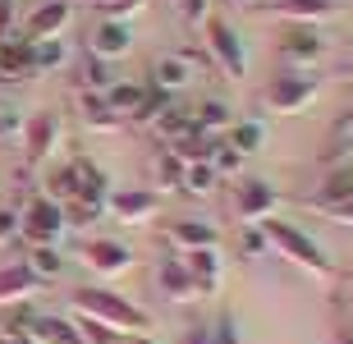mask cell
I'll return each mask as SVG.
<instances>
[{"label":"cell","instance_id":"obj_32","mask_svg":"<svg viewBox=\"0 0 353 344\" xmlns=\"http://www.w3.org/2000/svg\"><path fill=\"white\" fill-rule=\"evenodd\" d=\"M110 65H105V60H83V69H79V92H105V88H110Z\"/></svg>","mask_w":353,"mask_h":344},{"label":"cell","instance_id":"obj_30","mask_svg":"<svg viewBox=\"0 0 353 344\" xmlns=\"http://www.w3.org/2000/svg\"><path fill=\"white\" fill-rule=\"evenodd\" d=\"M46 198L60 202V207H69V202L79 198V174H74V161H69V165H60V170H51V179H46Z\"/></svg>","mask_w":353,"mask_h":344},{"label":"cell","instance_id":"obj_49","mask_svg":"<svg viewBox=\"0 0 353 344\" xmlns=\"http://www.w3.org/2000/svg\"><path fill=\"white\" fill-rule=\"evenodd\" d=\"M92 5H97V0H92Z\"/></svg>","mask_w":353,"mask_h":344},{"label":"cell","instance_id":"obj_1","mask_svg":"<svg viewBox=\"0 0 353 344\" xmlns=\"http://www.w3.org/2000/svg\"><path fill=\"white\" fill-rule=\"evenodd\" d=\"M74 317H88L115 335H147V326H152L143 307H133L115 290H74Z\"/></svg>","mask_w":353,"mask_h":344},{"label":"cell","instance_id":"obj_12","mask_svg":"<svg viewBox=\"0 0 353 344\" xmlns=\"http://www.w3.org/2000/svg\"><path fill=\"white\" fill-rule=\"evenodd\" d=\"M83 262L92 271H101V276H124L133 266V252L119 243V239H88L83 243Z\"/></svg>","mask_w":353,"mask_h":344},{"label":"cell","instance_id":"obj_44","mask_svg":"<svg viewBox=\"0 0 353 344\" xmlns=\"http://www.w3.org/2000/svg\"><path fill=\"white\" fill-rule=\"evenodd\" d=\"M179 344H211V326H193V331H183Z\"/></svg>","mask_w":353,"mask_h":344},{"label":"cell","instance_id":"obj_25","mask_svg":"<svg viewBox=\"0 0 353 344\" xmlns=\"http://www.w3.org/2000/svg\"><path fill=\"white\" fill-rule=\"evenodd\" d=\"M216 184H221V174L211 170V161H193L179 174V193H188V198H207V193H216Z\"/></svg>","mask_w":353,"mask_h":344},{"label":"cell","instance_id":"obj_21","mask_svg":"<svg viewBox=\"0 0 353 344\" xmlns=\"http://www.w3.org/2000/svg\"><path fill=\"white\" fill-rule=\"evenodd\" d=\"M193 129L202 133V138H225V133L234 129V110L211 97V101H202V106L193 110Z\"/></svg>","mask_w":353,"mask_h":344},{"label":"cell","instance_id":"obj_29","mask_svg":"<svg viewBox=\"0 0 353 344\" xmlns=\"http://www.w3.org/2000/svg\"><path fill=\"white\" fill-rule=\"evenodd\" d=\"M312 202H353V161L326 174V184H321V193Z\"/></svg>","mask_w":353,"mask_h":344},{"label":"cell","instance_id":"obj_22","mask_svg":"<svg viewBox=\"0 0 353 344\" xmlns=\"http://www.w3.org/2000/svg\"><path fill=\"white\" fill-rule=\"evenodd\" d=\"M147 129L157 133V138H161V143H165V147H174V143H179V138H188V133H193V110H179V106H174V101H170V106L161 110V115L152 119Z\"/></svg>","mask_w":353,"mask_h":344},{"label":"cell","instance_id":"obj_31","mask_svg":"<svg viewBox=\"0 0 353 344\" xmlns=\"http://www.w3.org/2000/svg\"><path fill=\"white\" fill-rule=\"evenodd\" d=\"M69 60L65 41L60 37H46V41H32V74H46V69H60Z\"/></svg>","mask_w":353,"mask_h":344},{"label":"cell","instance_id":"obj_45","mask_svg":"<svg viewBox=\"0 0 353 344\" xmlns=\"http://www.w3.org/2000/svg\"><path fill=\"white\" fill-rule=\"evenodd\" d=\"M124 344H157V340H152V335H129Z\"/></svg>","mask_w":353,"mask_h":344},{"label":"cell","instance_id":"obj_28","mask_svg":"<svg viewBox=\"0 0 353 344\" xmlns=\"http://www.w3.org/2000/svg\"><path fill=\"white\" fill-rule=\"evenodd\" d=\"M23 262H28V271H32V276H37L41 285H51V280L65 276V257H60L55 248H32V252L23 257Z\"/></svg>","mask_w":353,"mask_h":344},{"label":"cell","instance_id":"obj_24","mask_svg":"<svg viewBox=\"0 0 353 344\" xmlns=\"http://www.w3.org/2000/svg\"><path fill=\"white\" fill-rule=\"evenodd\" d=\"M105 198H110V193H101V188H83L79 198L65 207V221L69 225H92V221H101L105 216Z\"/></svg>","mask_w":353,"mask_h":344},{"label":"cell","instance_id":"obj_34","mask_svg":"<svg viewBox=\"0 0 353 344\" xmlns=\"http://www.w3.org/2000/svg\"><path fill=\"white\" fill-rule=\"evenodd\" d=\"M165 106H170V97H165V92H157V88H147L143 106L133 110V124H152V119H157V115H161Z\"/></svg>","mask_w":353,"mask_h":344},{"label":"cell","instance_id":"obj_36","mask_svg":"<svg viewBox=\"0 0 353 344\" xmlns=\"http://www.w3.org/2000/svg\"><path fill=\"white\" fill-rule=\"evenodd\" d=\"M239 248H243V257H266V252H271V243H266L262 225H243V239H239Z\"/></svg>","mask_w":353,"mask_h":344},{"label":"cell","instance_id":"obj_48","mask_svg":"<svg viewBox=\"0 0 353 344\" xmlns=\"http://www.w3.org/2000/svg\"><path fill=\"white\" fill-rule=\"evenodd\" d=\"M349 321H353V312H349Z\"/></svg>","mask_w":353,"mask_h":344},{"label":"cell","instance_id":"obj_38","mask_svg":"<svg viewBox=\"0 0 353 344\" xmlns=\"http://www.w3.org/2000/svg\"><path fill=\"white\" fill-rule=\"evenodd\" d=\"M23 133V115L14 106H0V143H10V138H19Z\"/></svg>","mask_w":353,"mask_h":344},{"label":"cell","instance_id":"obj_26","mask_svg":"<svg viewBox=\"0 0 353 344\" xmlns=\"http://www.w3.org/2000/svg\"><path fill=\"white\" fill-rule=\"evenodd\" d=\"M225 143L234 147L239 156H252V152H257V147L266 143V129L257 124V119H234V129L225 133Z\"/></svg>","mask_w":353,"mask_h":344},{"label":"cell","instance_id":"obj_35","mask_svg":"<svg viewBox=\"0 0 353 344\" xmlns=\"http://www.w3.org/2000/svg\"><path fill=\"white\" fill-rule=\"evenodd\" d=\"M179 174H183V161L174 156V152H161L157 156V179L165 188H179Z\"/></svg>","mask_w":353,"mask_h":344},{"label":"cell","instance_id":"obj_46","mask_svg":"<svg viewBox=\"0 0 353 344\" xmlns=\"http://www.w3.org/2000/svg\"><path fill=\"white\" fill-rule=\"evenodd\" d=\"M340 344H353V321H349V326L340 331Z\"/></svg>","mask_w":353,"mask_h":344},{"label":"cell","instance_id":"obj_8","mask_svg":"<svg viewBox=\"0 0 353 344\" xmlns=\"http://www.w3.org/2000/svg\"><path fill=\"white\" fill-rule=\"evenodd\" d=\"M105 212L115 221H124V225H143V221H152L161 212V198L152 188H119V193L105 198Z\"/></svg>","mask_w":353,"mask_h":344},{"label":"cell","instance_id":"obj_47","mask_svg":"<svg viewBox=\"0 0 353 344\" xmlns=\"http://www.w3.org/2000/svg\"><path fill=\"white\" fill-rule=\"evenodd\" d=\"M239 5H252V0H239Z\"/></svg>","mask_w":353,"mask_h":344},{"label":"cell","instance_id":"obj_11","mask_svg":"<svg viewBox=\"0 0 353 344\" xmlns=\"http://www.w3.org/2000/svg\"><path fill=\"white\" fill-rule=\"evenodd\" d=\"M321 55H326V41L316 37L312 28L289 23V32L280 37V60H285V65H294V69H307V65H316Z\"/></svg>","mask_w":353,"mask_h":344},{"label":"cell","instance_id":"obj_13","mask_svg":"<svg viewBox=\"0 0 353 344\" xmlns=\"http://www.w3.org/2000/svg\"><path fill=\"white\" fill-rule=\"evenodd\" d=\"M179 257H183V266H188V276H193L197 299H211V294L221 290V252H216V248L179 252Z\"/></svg>","mask_w":353,"mask_h":344},{"label":"cell","instance_id":"obj_9","mask_svg":"<svg viewBox=\"0 0 353 344\" xmlns=\"http://www.w3.org/2000/svg\"><path fill=\"white\" fill-rule=\"evenodd\" d=\"M55 143H60V115H55V110H37V115L23 124V156H28V165L46 161L55 152Z\"/></svg>","mask_w":353,"mask_h":344},{"label":"cell","instance_id":"obj_15","mask_svg":"<svg viewBox=\"0 0 353 344\" xmlns=\"http://www.w3.org/2000/svg\"><path fill=\"white\" fill-rule=\"evenodd\" d=\"M41 290V280L28 271V262H10L0 266V307H14V303H28L32 294Z\"/></svg>","mask_w":353,"mask_h":344},{"label":"cell","instance_id":"obj_43","mask_svg":"<svg viewBox=\"0 0 353 344\" xmlns=\"http://www.w3.org/2000/svg\"><path fill=\"white\" fill-rule=\"evenodd\" d=\"M10 28H14V0H0V41L10 37Z\"/></svg>","mask_w":353,"mask_h":344},{"label":"cell","instance_id":"obj_6","mask_svg":"<svg viewBox=\"0 0 353 344\" xmlns=\"http://www.w3.org/2000/svg\"><path fill=\"white\" fill-rule=\"evenodd\" d=\"M193 79H197V55L193 51H165V55L152 60V83H147V88L174 97V92H183Z\"/></svg>","mask_w":353,"mask_h":344},{"label":"cell","instance_id":"obj_4","mask_svg":"<svg viewBox=\"0 0 353 344\" xmlns=\"http://www.w3.org/2000/svg\"><path fill=\"white\" fill-rule=\"evenodd\" d=\"M316 92H321V83L307 74V69H294V74H280L271 79V88L262 92V106L271 115H299L303 106H312Z\"/></svg>","mask_w":353,"mask_h":344},{"label":"cell","instance_id":"obj_37","mask_svg":"<svg viewBox=\"0 0 353 344\" xmlns=\"http://www.w3.org/2000/svg\"><path fill=\"white\" fill-rule=\"evenodd\" d=\"M97 10L105 14V19H115V23H124L129 14L143 10V0H97Z\"/></svg>","mask_w":353,"mask_h":344},{"label":"cell","instance_id":"obj_5","mask_svg":"<svg viewBox=\"0 0 353 344\" xmlns=\"http://www.w3.org/2000/svg\"><path fill=\"white\" fill-rule=\"evenodd\" d=\"M207 51L211 60H216V69L221 74H230V79H243L248 74V51H243V41H239V32L225 19H207Z\"/></svg>","mask_w":353,"mask_h":344},{"label":"cell","instance_id":"obj_17","mask_svg":"<svg viewBox=\"0 0 353 344\" xmlns=\"http://www.w3.org/2000/svg\"><path fill=\"white\" fill-rule=\"evenodd\" d=\"M157 290L170 299V303H193L197 290H193V276H188V266H183V257H165V262L157 266Z\"/></svg>","mask_w":353,"mask_h":344},{"label":"cell","instance_id":"obj_10","mask_svg":"<svg viewBox=\"0 0 353 344\" xmlns=\"http://www.w3.org/2000/svg\"><path fill=\"white\" fill-rule=\"evenodd\" d=\"M133 51V32L129 23H115V19H101V23L92 28V37H88V55L92 60H124V55Z\"/></svg>","mask_w":353,"mask_h":344},{"label":"cell","instance_id":"obj_18","mask_svg":"<svg viewBox=\"0 0 353 344\" xmlns=\"http://www.w3.org/2000/svg\"><path fill=\"white\" fill-rule=\"evenodd\" d=\"M266 14H275V19H285V23H303V28H312L321 23V19H330V0H271V5H262Z\"/></svg>","mask_w":353,"mask_h":344},{"label":"cell","instance_id":"obj_33","mask_svg":"<svg viewBox=\"0 0 353 344\" xmlns=\"http://www.w3.org/2000/svg\"><path fill=\"white\" fill-rule=\"evenodd\" d=\"M243 161H248V156H239L225 138H216V147H211V170L221 174V179H225V174H239V170H243Z\"/></svg>","mask_w":353,"mask_h":344},{"label":"cell","instance_id":"obj_7","mask_svg":"<svg viewBox=\"0 0 353 344\" xmlns=\"http://www.w3.org/2000/svg\"><path fill=\"white\" fill-rule=\"evenodd\" d=\"M275 207H280V193L266 179H243L234 188V216L243 225H262L266 216H275Z\"/></svg>","mask_w":353,"mask_h":344},{"label":"cell","instance_id":"obj_40","mask_svg":"<svg viewBox=\"0 0 353 344\" xmlns=\"http://www.w3.org/2000/svg\"><path fill=\"white\" fill-rule=\"evenodd\" d=\"M353 152V115L344 119L340 129H335V152H326V161H335V156H349Z\"/></svg>","mask_w":353,"mask_h":344},{"label":"cell","instance_id":"obj_3","mask_svg":"<svg viewBox=\"0 0 353 344\" xmlns=\"http://www.w3.org/2000/svg\"><path fill=\"white\" fill-rule=\"evenodd\" d=\"M65 207L60 202H51L46 193H37V198H28V207L19 212V239H28L32 248H55V239L65 234Z\"/></svg>","mask_w":353,"mask_h":344},{"label":"cell","instance_id":"obj_14","mask_svg":"<svg viewBox=\"0 0 353 344\" xmlns=\"http://www.w3.org/2000/svg\"><path fill=\"white\" fill-rule=\"evenodd\" d=\"M65 28H69V5L65 0H41L37 10H32V19H28V28H23V41L60 37Z\"/></svg>","mask_w":353,"mask_h":344},{"label":"cell","instance_id":"obj_20","mask_svg":"<svg viewBox=\"0 0 353 344\" xmlns=\"http://www.w3.org/2000/svg\"><path fill=\"white\" fill-rule=\"evenodd\" d=\"M28 340L32 344H83V335L69 317H46V312H37L32 326H28Z\"/></svg>","mask_w":353,"mask_h":344},{"label":"cell","instance_id":"obj_23","mask_svg":"<svg viewBox=\"0 0 353 344\" xmlns=\"http://www.w3.org/2000/svg\"><path fill=\"white\" fill-rule=\"evenodd\" d=\"M105 106H110V115L115 119H133V110L143 106V97H147V83H110V88H105Z\"/></svg>","mask_w":353,"mask_h":344},{"label":"cell","instance_id":"obj_19","mask_svg":"<svg viewBox=\"0 0 353 344\" xmlns=\"http://www.w3.org/2000/svg\"><path fill=\"white\" fill-rule=\"evenodd\" d=\"M32 74V41L5 37L0 41V83H19Z\"/></svg>","mask_w":353,"mask_h":344},{"label":"cell","instance_id":"obj_42","mask_svg":"<svg viewBox=\"0 0 353 344\" xmlns=\"http://www.w3.org/2000/svg\"><path fill=\"white\" fill-rule=\"evenodd\" d=\"M316 212H326L330 221H344V225H353V202H312Z\"/></svg>","mask_w":353,"mask_h":344},{"label":"cell","instance_id":"obj_27","mask_svg":"<svg viewBox=\"0 0 353 344\" xmlns=\"http://www.w3.org/2000/svg\"><path fill=\"white\" fill-rule=\"evenodd\" d=\"M79 110H83V124L88 129H119V119L110 115V106H105V97L101 92H79Z\"/></svg>","mask_w":353,"mask_h":344},{"label":"cell","instance_id":"obj_39","mask_svg":"<svg viewBox=\"0 0 353 344\" xmlns=\"http://www.w3.org/2000/svg\"><path fill=\"white\" fill-rule=\"evenodd\" d=\"M179 14H183V23H207L211 19V0H179Z\"/></svg>","mask_w":353,"mask_h":344},{"label":"cell","instance_id":"obj_2","mask_svg":"<svg viewBox=\"0 0 353 344\" xmlns=\"http://www.w3.org/2000/svg\"><path fill=\"white\" fill-rule=\"evenodd\" d=\"M262 234H266V243H271L275 252H285L289 262L303 266V271H312L316 280H330V276H335V266L326 262V252L316 248V243L303 234L299 225H289V221H275V216H266V221H262Z\"/></svg>","mask_w":353,"mask_h":344},{"label":"cell","instance_id":"obj_16","mask_svg":"<svg viewBox=\"0 0 353 344\" xmlns=\"http://www.w3.org/2000/svg\"><path fill=\"white\" fill-rule=\"evenodd\" d=\"M165 239H170L174 252H197V248H216V243H221L216 225H207V221H170V225H165Z\"/></svg>","mask_w":353,"mask_h":344},{"label":"cell","instance_id":"obj_41","mask_svg":"<svg viewBox=\"0 0 353 344\" xmlns=\"http://www.w3.org/2000/svg\"><path fill=\"white\" fill-rule=\"evenodd\" d=\"M14 239H19V212L0 207V248H10Z\"/></svg>","mask_w":353,"mask_h":344}]
</instances>
